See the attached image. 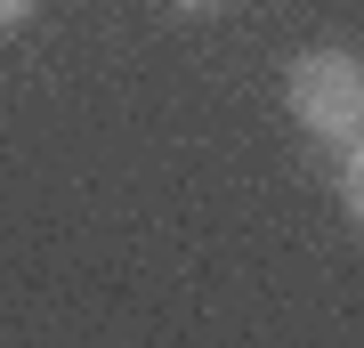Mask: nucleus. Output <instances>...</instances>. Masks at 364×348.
Listing matches in <instances>:
<instances>
[{
    "instance_id": "1",
    "label": "nucleus",
    "mask_w": 364,
    "mask_h": 348,
    "mask_svg": "<svg viewBox=\"0 0 364 348\" xmlns=\"http://www.w3.org/2000/svg\"><path fill=\"white\" fill-rule=\"evenodd\" d=\"M291 114L299 130H316L324 146H348L364 130V65L348 49H316L291 65Z\"/></svg>"
},
{
    "instance_id": "2",
    "label": "nucleus",
    "mask_w": 364,
    "mask_h": 348,
    "mask_svg": "<svg viewBox=\"0 0 364 348\" xmlns=\"http://www.w3.org/2000/svg\"><path fill=\"white\" fill-rule=\"evenodd\" d=\"M186 16H219V9H235V0H178Z\"/></svg>"
},
{
    "instance_id": "3",
    "label": "nucleus",
    "mask_w": 364,
    "mask_h": 348,
    "mask_svg": "<svg viewBox=\"0 0 364 348\" xmlns=\"http://www.w3.org/2000/svg\"><path fill=\"white\" fill-rule=\"evenodd\" d=\"M25 9H33V0H0V33H9V25H16Z\"/></svg>"
}]
</instances>
